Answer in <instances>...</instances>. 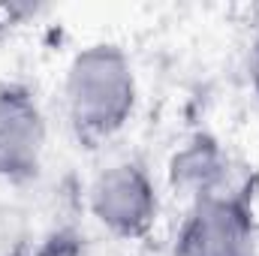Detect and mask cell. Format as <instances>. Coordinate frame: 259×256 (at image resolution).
Returning a JSON list of instances; mask_svg holds the SVG:
<instances>
[{
  "instance_id": "1",
  "label": "cell",
  "mask_w": 259,
  "mask_h": 256,
  "mask_svg": "<svg viewBox=\"0 0 259 256\" xmlns=\"http://www.w3.org/2000/svg\"><path fill=\"white\" fill-rule=\"evenodd\" d=\"M139 100L136 72L118 42H94L72 55L64 78L66 118L84 148H97L130 124Z\"/></svg>"
},
{
  "instance_id": "2",
  "label": "cell",
  "mask_w": 259,
  "mask_h": 256,
  "mask_svg": "<svg viewBox=\"0 0 259 256\" xmlns=\"http://www.w3.org/2000/svg\"><path fill=\"white\" fill-rule=\"evenodd\" d=\"M259 175L247 172L229 190L190 202L175 256H256L259 247Z\"/></svg>"
},
{
  "instance_id": "3",
  "label": "cell",
  "mask_w": 259,
  "mask_h": 256,
  "mask_svg": "<svg viewBox=\"0 0 259 256\" xmlns=\"http://www.w3.org/2000/svg\"><path fill=\"white\" fill-rule=\"evenodd\" d=\"M94 220L124 241H145L160 217V196L148 169L136 160H121L103 169L88 190Z\"/></svg>"
},
{
  "instance_id": "4",
  "label": "cell",
  "mask_w": 259,
  "mask_h": 256,
  "mask_svg": "<svg viewBox=\"0 0 259 256\" xmlns=\"http://www.w3.org/2000/svg\"><path fill=\"white\" fill-rule=\"evenodd\" d=\"M46 154V115L36 94L21 81L0 84V181L27 184Z\"/></svg>"
},
{
  "instance_id": "5",
  "label": "cell",
  "mask_w": 259,
  "mask_h": 256,
  "mask_svg": "<svg viewBox=\"0 0 259 256\" xmlns=\"http://www.w3.org/2000/svg\"><path fill=\"white\" fill-rule=\"evenodd\" d=\"M241 178H232V157L223 142L211 133L190 136L169 160V184L172 190L187 196L190 202L229 190Z\"/></svg>"
},
{
  "instance_id": "6",
  "label": "cell",
  "mask_w": 259,
  "mask_h": 256,
  "mask_svg": "<svg viewBox=\"0 0 259 256\" xmlns=\"http://www.w3.org/2000/svg\"><path fill=\"white\" fill-rule=\"evenodd\" d=\"M27 256H84V241L75 229H55L49 232L33 250H27Z\"/></svg>"
},
{
  "instance_id": "7",
  "label": "cell",
  "mask_w": 259,
  "mask_h": 256,
  "mask_svg": "<svg viewBox=\"0 0 259 256\" xmlns=\"http://www.w3.org/2000/svg\"><path fill=\"white\" fill-rule=\"evenodd\" d=\"M247 75H250V88L259 100V21H256V33L250 42V58H247Z\"/></svg>"
}]
</instances>
